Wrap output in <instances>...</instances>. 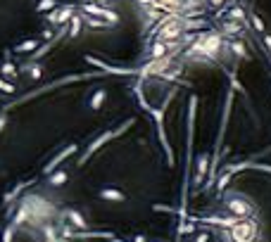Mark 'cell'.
Wrapping results in <instances>:
<instances>
[{
    "label": "cell",
    "instance_id": "obj_1",
    "mask_svg": "<svg viewBox=\"0 0 271 242\" xmlns=\"http://www.w3.org/2000/svg\"><path fill=\"white\" fill-rule=\"evenodd\" d=\"M17 202L29 211V226H36V228L45 221H55L57 216H60L55 202L48 200V197H43V195H38V193L21 195Z\"/></svg>",
    "mask_w": 271,
    "mask_h": 242
},
{
    "label": "cell",
    "instance_id": "obj_2",
    "mask_svg": "<svg viewBox=\"0 0 271 242\" xmlns=\"http://www.w3.org/2000/svg\"><path fill=\"white\" fill-rule=\"evenodd\" d=\"M224 50V34L219 31H202L198 38H195L188 50L183 52V57L188 60H219Z\"/></svg>",
    "mask_w": 271,
    "mask_h": 242
},
{
    "label": "cell",
    "instance_id": "obj_3",
    "mask_svg": "<svg viewBox=\"0 0 271 242\" xmlns=\"http://www.w3.org/2000/svg\"><path fill=\"white\" fill-rule=\"evenodd\" d=\"M186 17H181L176 12H167L164 17L155 21V29L150 34L160 41H167V43H181L183 36H186Z\"/></svg>",
    "mask_w": 271,
    "mask_h": 242
},
{
    "label": "cell",
    "instance_id": "obj_4",
    "mask_svg": "<svg viewBox=\"0 0 271 242\" xmlns=\"http://www.w3.org/2000/svg\"><path fill=\"white\" fill-rule=\"evenodd\" d=\"M221 207L226 209V214L236 216V219H250V216H257V204L252 197H248L245 193H238V190H229L224 193L221 197Z\"/></svg>",
    "mask_w": 271,
    "mask_h": 242
},
{
    "label": "cell",
    "instance_id": "obj_5",
    "mask_svg": "<svg viewBox=\"0 0 271 242\" xmlns=\"http://www.w3.org/2000/svg\"><path fill=\"white\" fill-rule=\"evenodd\" d=\"M259 237L257 216L238 219L231 228H221V242H255Z\"/></svg>",
    "mask_w": 271,
    "mask_h": 242
},
{
    "label": "cell",
    "instance_id": "obj_6",
    "mask_svg": "<svg viewBox=\"0 0 271 242\" xmlns=\"http://www.w3.org/2000/svg\"><path fill=\"white\" fill-rule=\"evenodd\" d=\"M150 114H153L155 119V126H157V136H160V143H162V150H164V157H167V164L174 166V150H171V145H169V138H167V131H164V112H167V107L162 104V110H153L150 107Z\"/></svg>",
    "mask_w": 271,
    "mask_h": 242
},
{
    "label": "cell",
    "instance_id": "obj_7",
    "mask_svg": "<svg viewBox=\"0 0 271 242\" xmlns=\"http://www.w3.org/2000/svg\"><path fill=\"white\" fill-rule=\"evenodd\" d=\"M112 138H114V131H105V133H100V136H97V138L93 140V143H90L88 147H86L84 152H81V157L77 159V166H79V169H81V166H84L86 162H88L90 157H93V154H95L97 150H100V147L107 145V143H110Z\"/></svg>",
    "mask_w": 271,
    "mask_h": 242
},
{
    "label": "cell",
    "instance_id": "obj_8",
    "mask_svg": "<svg viewBox=\"0 0 271 242\" xmlns=\"http://www.w3.org/2000/svg\"><path fill=\"white\" fill-rule=\"evenodd\" d=\"M181 43H167V41H160V38H155L150 45H147V60H162V57L167 55H174V50L179 48Z\"/></svg>",
    "mask_w": 271,
    "mask_h": 242
},
{
    "label": "cell",
    "instance_id": "obj_9",
    "mask_svg": "<svg viewBox=\"0 0 271 242\" xmlns=\"http://www.w3.org/2000/svg\"><path fill=\"white\" fill-rule=\"evenodd\" d=\"M79 12L90 14V17H100V19L110 21V24H117V21H119V14L117 12H112V10H107V7H103V5H97V3H84V5L79 7Z\"/></svg>",
    "mask_w": 271,
    "mask_h": 242
},
{
    "label": "cell",
    "instance_id": "obj_10",
    "mask_svg": "<svg viewBox=\"0 0 271 242\" xmlns=\"http://www.w3.org/2000/svg\"><path fill=\"white\" fill-rule=\"evenodd\" d=\"M77 152H79V145H77V143H71V145L62 147V150H60V152H57L55 157L48 162V164L43 166V176H48V173H53L55 169H60V164H62V162H67L71 154H77Z\"/></svg>",
    "mask_w": 271,
    "mask_h": 242
},
{
    "label": "cell",
    "instance_id": "obj_11",
    "mask_svg": "<svg viewBox=\"0 0 271 242\" xmlns=\"http://www.w3.org/2000/svg\"><path fill=\"white\" fill-rule=\"evenodd\" d=\"M60 219H64V221L69 223L71 228H77V230H88V221H86L84 216L79 214L77 209H62V211H60Z\"/></svg>",
    "mask_w": 271,
    "mask_h": 242
},
{
    "label": "cell",
    "instance_id": "obj_12",
    "mask_svg": "<svg viewBox=\"0 0 271 242\" xmlns=\"http://www.w3.org/2000/svg\"><path fill=\"white\" fill-rule=\"evenodd\" d=\"M88 64H93V67H97V69H103L105 74H114V76H121V74H138V71H133V69H117V67H110V64H105L103 60H97V57H93V55H86L84 57Z\"/></svg>",
    "mask_w": 271,
    "mask_h": 242
},
{
    "label": "cell",
    "instance_id": "obj_13",
    "mask_svg": "<svg viewBox=\"0 0 271 242\" xmlns=\"http://www.w3.org/2000/svg\"><path fill=\"white\" fill-rule=\"evenodd\" d=\"M31 183H36V180H19V183H17V185L12 187V190H7L5 195H3V204H5V207H10V204H14V202L19 200L21 197V193H24V190H27L29 185H31Z\"/></svg>",
    "mask_w": 271,
    "mask_h": 242
},
{
    "label": "cell",
    "instance_id": "obj_14",
    "mask_svg": "<svg viewBox=\"0 0 271 242\" xmlns=\"http://www.w3.org/2000/svg\"><path fill=\"white\" fill-rule=\"evenodd\" d=\"M97 197L105 202H126V195L117 187H103V190H97Z\"/></svg>",
    "mask_w": 271,
    "mask_h": 242
},
{
    "label": "cell",
    "instance_id": "obj_15",
    "mask_svg": "<svg viewBox=\"0 0 271 242\" xmlns=\"http://www.w3.org/2000/svg\"><path fill=\"white\" fill-rule=\"evenodd\" d=\"M79 12V7L74 5H67V7H57V26H64V24H69V19L74 17V14Z\"/></svg>",
    "mask_w": 271,
    "mask_h": 242
},
{
    "label": "cell",
    "instance_id": "obj_16",
    "mask_svg": "<svg viewBox=\"0 0 271 242\" xmlns=\"http://www.w3.org/2000/svg\"><path fill=\"white\" fill-rule=\"evenodd\" d=\"M45 178H48V183H45L48 187H60L62 183H67V178H69V173L64 171V169H55V171H53V173H48Z\"/></svg>",
    "mask_w": 271,
    "mask_h": 242
},
{
    "label": "cell",
    "instance_id": "obj_17",
    "mask_svg": "<svg viewBox=\"0 0 271 242\" xmlns=\"http://www.w3.org/2000/svg\"><path fill=\"white\" fill-rule=\"evenodd\" d=\"M155 5L160 7L162 12H181V7H183V0H155Z\"/></svg>",
    "mask_w": 271,
    "mask_h": 242
},
{
    "label": "cell",
    "instance_id": "obj_18",
    "mask_svg": "<svg viewBox=\"0 0 271 242\" xmlns=\"http://www.w3.org/2000/svg\"><path fill=\"white\" fill-rule=\"evenodd\" d=\"M243 29H245V24H240V21L226 19L221 24V34L224 36H240V34H243Z\"/></svg>",
    "mask_w": 271,
    "mask_h": 242
},
{
    "label": "cell",
    "instance_id": "obj_19",
    "mask_svg": "<svg viewBox=\"0 0 271 242\" xmlns=\"http://www.w3.org/2000/svg\"><path fill=\"white\" fill-rule=\"evenodd\" d=\"M81 29H84V14H74L69 19V26H67V31H69V38H77L79 34H81Z\"/></svg>",
    "mask_w": 271,
    "mask_h": 242
},
{
    "label": "cell",
    "instance_id": "obj_20",
    "mask_svg": "<svg viewBox=\"0 0 271 242\" xmlns=\"http://www.w3.org/2000/svg\"><path fill=\"white\" fill-rule=\"evenodd\" d=\"M229 50L238 57V60H250V52H248V48H245L243 41H231L229 43Z\"/></svg>",
    "mask_w": 271,
    "mask_h": 242
},
{
    "label": "cell",
    "instance_id": "obj_21",
    "mask_svg": "<svg viewBox=\"0 0 271 242\" xmlns=\"http://www.w3.org/2000/svg\"><path fill=\"white\" fill-rule=\"evenodd\" d=\"M105 100H107V90H105V88L95 90V93H93V97H90V110H93V112H97L100 107H103V102H105Z\"/></svg>",
    "mask_w": 271,
    "mask_h": 242
},
{
    "label": "cell",
    "instance_id": "obj_22",
    "mask_svg": "<svg viewBox=\"0 0 271 242\" xmlns=\"http://www.w3.org/2000/svg\"><path fill=\"white\" fill-rule=\"evenodd\" d=\"M27 74H29V78L38 81V78L43 76V67H41V62H36V60H29V62H27Z\"/></svg>",
    "mask_w": 271,
    "mask_h": 242
},
{
    "label": "cell",
    "instance_id": "obj_23",
    "mask_svg": "<svg viewBox=\"0 0 271 242\" xmlns=\"http://www.w3.org/2000/svg\"><path fill=\"white\" fill-rule=\"evenodd\" d=\"M226 19H231V21H240V24H245V21H248V14H245V10H243L240 5H236V7H231V10H229Z\"/></svg>",
    "mask_w": 271,
    "mask_h": 242
},
{
    "label": "cell",
    "instance_id": "obj_24",
    "mask_svg": "<svg viewBox=\"0 0 271 242\" xmlns=\"http://www.w3.org/2000/svg\"><path fill=\"white\" fill-rule=\"evenodd\" d=\"M41 45V43L36 41V38H29V41H24V43H19L17 48L12 50V52H17V55H24V52H31V50H36Z\"/></svg>",
    "mask_w": 271,
    "mask_h": 242
},
{
    "label": "cell",
    "instance_id": "obj_25",
    "mask_svg": "<svg viewBox=\"0 0 271 242\" xmlns=\"http://www.w3.org/2000/svg\"><path fill=\"white\" fill-rule=\"evenodd\" d=\"M231 178H233V173H231V171H224L221 176H219V178L214 180L216 193H224V190H226V185H229V183H231Z\"/></svg>",
    "mask_w": 271,
    "mask_h": 242
},
{
    "label": "cell",
    "instance_id": "obj_26",
    "mask_svg": "<svg viewBox=\"0 0 271 242\" xmlns=\"http://www.w3.org/2000/svg\"><path fill=\"white\" fill-rule=\"evenodd\" d=\"M248 19H250L252 29H255V31H257L259 36H262V34H266V26H264V21H262V17H259V14L250 12V17H248Z\"/></svg>",
    "mask_w": 271,
    "mask_h": 242
},
{
    "label": "cell",
    "instance_id": "obj_27",
    "mask_svg": "<svg viewBox=\"0 0 271 242\" xmlns=\"http://www.w3.org/2000/svg\"><path fill=\"white\" fill-rule=\"evenodd\" d=\"M0 76H5V78H14V76H17V67H14L12 62H5L3 67H0Z\"/></svg>",
    "mask_w": 271,
    "mask_h": 242
},
{
    "label": "cell",
    "instance_id": "obj_28",
    "mask_svg": "<svg viewBox=\"0 0 271 242\" xmlns=\"http://www.w3.org/2000/svg\"><path fill=\"white\" fill-rule=\"evenodd\" d=\"M14 230L17 228H14L12 223H7L5 228H3V240L0 242H14Z\"/></svg>",
    "mask_w": 271,
    "mask_h": 242
},
{
    "label": "cell",
    "instance_id": "obj_29",
    "mask_svg": "<svg viewBox=\"0 0 271 242\" xmlns=\"http://www.w3.org/2000/svg\"><path fill=\"white\" fill-rule=\"evenodd\" d=\"M55 5H57L55 0H41V3L36 5V10H38V12H45V10H53Z\"/></svg>",
    "mask_w": 271,
    "mask_h": 242
},
{
    "label": "cell",
    "instance_id": "obj_30",
    "mask_svg": "<svg viewBox=\"0 0 271 242\" xmlns=\"http://www.w3.org/2000/svg\"><path fill=\"white\" fill-rule=\"evenodd\" d=\"M0 93H7V95H12V93H14V86L10 81H5V78H0Z\"/></svg>",
    "mask_w": 271,
    "mask_h": 242
},
{
    "label": "cell",
    "instance_id": "obj_31",
    "mask_svg": "<svg viewBox=\"0 0 271 242\" xmlns=\"http://www.w3.org/2000/svg\"><path fill=\"white\" fill-rule=\"evenodd\" d=\"M231 86H233V90H238V93H245V88L240 86V81H238L236 76H231Z\"/></svg>",
    "mask_w": 271,
    "mask_h": 242
},
{
    "label": "cell",
    "instance_id": "obj_32",
    "mask_svg": "<svg viewBox=\"0 0 271 242\" xmlns=\"http://www.w3.org/2000/svg\"><path fill=\"white\" fill-rule=\"evenodd\" d=\"M38 242H69V240L62 235H55V237H45V240H38Z\"/></svg>",
    "mask_w": 271,
    "mask_h": 242
},
{
    "label": "cell",
    "instance_id": "obj_33",
    "mask_svg": "<svg viewBox=\"0 0 271 242\" xmlns=\"http://www.w3.org/2000/svg\"><path fill=\"white\" fill-rule=\"evenodd\" d=\"M262 41H264L266 52H271V36H269V34H262Z\"/></svg>",
    "mask_w": 271,
    "mask_h": 242
},
{
    "label": "cell",
    "instance_id": "obj_34",
    "mask_svg": "<svg viewBox=\"0 0 271 242\" xmlns=\"http://www.w3.org/2000/svg\"><path fill=\"white\" fill-rule=\"evenodd\" d=\"M5 126H7V114L5 112H0V133L5 131Z\"/></svg>",
    "mask_w": 271,
    "mask_h": 242
},
{
    "label": "cell",
    "instance_id": "obj_35",
    "mask_svg": "<svg viewBox=\"0 0 271 242\" xmlns=\"http://www.w3.org/2000/svg\"><path fill=\"white\" fill-rule=\"evenodd\" d=\"M224 3H226V0H207V5H209V7H216V10H219Z\"/></svg>",
    "mask_w": 271,
    "mask_h": 242
},
{
    "label": "cell",
    "instance_id": "obj_36",
    "mask_svg": "<svg viewBox=\"0 0 271 242\" xmlns=\"http://www.w3.org/2000/svg\"><path fill=\"white\" fill-rule=\"evenodd\" d=\"M195 242H209V233H200V235H195Z\"/></svg>",
    "mask_w": 271,
    "mask_h": 242
},
{
    "label": "cell",
    "instance_id": "obj_37",
    "mask_svg": "<svg viewBox=\"0 0 271 242\" xmlns=\"http://www.w3.org/2000/svg\"><path fill=\"white\" fill-rule=\"evenodd\" d=\"M131 242H147V237H145V235H133Z\"/></svg>",
    "mask_w": 271,
    "mask_h": 242
},
{
    "label": "cell",
    "instance_id": "obj_38",
    "mask_svg": "<svg viewBox=\"0 0 271 242\" xmlns=\"http://www.w3.org/2000/svg\"><path fill=\"white\" fill-rule=\"evenodd\" d=\"M107 242H129V240H121V237H119V235H114V237H110V240H107Z\"/></svg>",
    "mask_w": 271,
    "mask_h": 242
},
{
    "label": "cell",
    "instance_id": "obj_39",
    "mask_svg": "<svg viewBox=\"0 0 271 242\" xmlns=\"http://www.w3.org/2000/svg\"><path fill=\"white\" fill-rule=\"evenodd\" d=\"M255 242H259V240H255Z\"/></svg>",
    "mask_w": 271,
    "mask_h": 242
},
{
    "label": "cell",
    "instance_id": "obj_40",
    "mask_svg": "<svg viewBox=\"0 0 271 242\" xmlns=\"http://www.w3.org/2000/svg\"><path fill=\"white\" fill-rule=\"evenodd\" d=\"M269 55H271V52H269Z\"/></svg>",
    "mask_w": 271,
    "mask_h": 242
}]
</instances>
